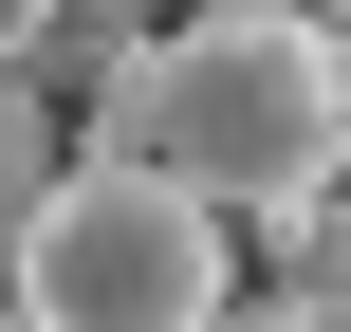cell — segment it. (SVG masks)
Masks as SVG:
<instances>
[{
    "mask_svg": "<svg viewBox=\"0 0 351 332\" xmlns=\"http://www.w3.org/2000/svg\"><path fill=\"white\" fill-rule=\"evenodd\" d=\"M93 166H148L185 185L204 222H278L351 185V37H315L296 0H185L167 37H130L93 92H74Z\"/></svg>",
    "mask_w": 351,
    "mask_h": 332,
    "instance_id": "obj_1",
    "label": "cell"
},
{
    "mask_svg": "<svg viewBox=\"0 0 351 332\" xmlns=\"http://www.w3.org/2000/svg\"><path fill=\"white\" fill-rule=\"evenodd\" d=\"M0 296L37 332H204L241 296V259H222V222L185 203V185H148V166H56L37 185V222H19V259H0Z\"/></svg>",
    "mask_w": 351,
    "mask_h": 332,
    "instance_id": "obj_2",
    "label": "cell"
},
{
    "mask_svg": "<svg viewBox=\"0 0 351 332\" xmlns=\"http://www.w3.org/2000/svg\"><path fill=\"white\" fill-rule=\"evenodd\" d=\"M259 259H278V314H296V332H351V185L278 203V222H259Z\"/></svg>",
    "mask_w": 351,
    "mask_h": 332,
    "instance_id": "obj_3",
    "label": "cell"
},
{
    "mask_svg": "<svg viewBox=\"0 0 351 332\" xmlns=\"http://www.w3.org/2000/svg\"><path fill=\"white\" fill-rule=\"evenodd\" d=\"M167 18H185V0H56V18L19 37V74H37V92H93V74H111L130 37H167Z\"/></svg>",
    "mask_w": 351,
    "mask_h": 332,
    "instance_id": "obj_4",
    "label": "cell"
},
{
    "mask_svg": "<svg viewBox=\"0 0 351 332\" xmlns=\"http://www.w3.org/2000/svg\"><path fill=\"white\" fill-rule=\"evenodd\" d=\"M74 166V129H56V92L0 55V259H19V222H37V185Z\"/></svg>",
    "mask_w": 351,
    "mask_h": 332,
    "instance_id": "obj_5",
    "label": "cell"
},
{
    "mask_svg": "<svg viewBox=\"0 0 351 332\" xmlns=\"http://www.w3.org/2000/svg\"><path fill=\"white\" fill-rule=\"evenodd\" d=\"M204 332H296V314H278V296H222V314H204Z\"/></svg>",
    "mask_w": 351,
    "mask_h": 332,
    "instance_id": "obj_6",
    "label": "cell"
},
{
    "mask_svg": "<svg viewBox=\"0 0 351 332\" xmlns=\"http://www.w3.org/2000/svg\"><path fill=\"white\" fill-rule=\"evenodd\" d=\"M37 18H56V0H0V55H19V37H37Z\"/></svg>",
    "mask_w": 351,
    "mask_h": 332,
    "instance_id": "obj_7",
    "label": "cell"
},
{
    "mask_svg": "<svg viewBox=\"0 0 351 332\" xmlns=\"http://www.w3.org/2000/svg\"><path fill=\"white\" fill-rule=\"evenodd\" d=\"M296 18H315V37H351V0H296Z\"/></svg>",
    "mask_w": 351,
    "mask_h": 332,
    "instance_id": "obj_8",
    "label": "cell"
},
{
    "mask_svg": "<svg viewBox=\"0 0 351 332\" xmlns=\"http://www.w3.org/2000/svg\"><path fill=\"white\" fill-rule=\"evenodd\" d=\"M0 332H37V314H19V296H0Z\"/></svg>",
    "mask_w": 351,
    "mask_h": 332,
    "instance_id": "obj_9",
    "label": "cell"
}]
</instances>
